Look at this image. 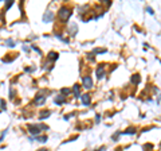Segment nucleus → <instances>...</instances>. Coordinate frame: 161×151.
<instances>
[{
  "mask_svg": "<svg viewBox=\"0 0 161 151\" xmlns=\"http://www.w3.org/2000/svg\"><path fill=\"white\" fill-rule=\"evenodd\" d=\"M27 130H28V132H30L31 135L39 136L40 132H42V130L47 131V130H50V127L46 125V124H43V123H39V124L35 123V124H27Z\"/></svg>",
  "mask_w": 161,
  "mask_h": 151,
  "instance_id": "obj_1",
  "label": "nucleus"
},
{
  "mask_svg": "<svg viewBox=\"0 0 161 151\" xmlns=\"http://www.w3.org/2000/svg\"><path fill=\"white\" fill-rule=\"evenodd\" d=\"M71 15H73V9L69 6H62L58 11V19L62 23H67L69 19L71 18Z\"/></svg>",
  "mask_w": 161,
  "mask_h": 151,
  "instance_id": "obj_2",
  "label": "nucleus"
},
{
  "mask_svg": "<svg viewBox=\"0 0 161 151\" xmlns=\"http://www.w3.org/2000/svg\"><path fill=\"white\" fill-rule=\"evenodd\" d=\"M51 93V91H49V89H40L39 92H38V94L35 96V98H34V104L35 105H43V104L46 103V98H47V96Z\"/></svg>",
  "mask_w": 161,
  "mask_h": 151,
  "instance_id": "obj_3",
  "label": "nucleus"
},
{
  "mask_svg": "<svg viewBox=\"0 0 161 151\" xmlns=\"http://www.w3.org/2000/svg\"><path fill=\"white\" fill-rule=\"evenodd\" d=\"M93 85H94V82H93L91 77H90V76H83L82 77V86L85 89H87V91H90V89L93 88Z\"/></svg>",
  "mask_w": 161,
  "mask_h": 151,
  "instance_id": "obj_4",
  "label": "nucleus"
},
{
  "mask_svg": "<svg viewBox=\"0 0 161 151\" xmlns=\"http://www.w3.org/2000/svg\"><path fill=\"white\" fill-rule=\"evenodd\" d=\"M95 74H97V78L98 80H102L103 77H105V74H106V66H105V64H99L97 66Z\"/></svg>",
  "mask_w": 161,
  "mask_h": 151,
  "instance_id": "obj_5",
  "label": "nucleus"
},
{
  "mask_svg": "<svg viewBox=\"0 0 161 151\" xmlns=\"http://www.w3.org/2000/svg\"><path fill=\"white\" fill-rule=\"evenodd\" d=\"M54 12H51V11H46L44 12V15H43V23H51V22H54Z\"/></svg>",
  "mask_w": 161,
  "mask_h": 151,
  "instance_id": "obj_6",
  "label": "nucleus"
},
{
  "mask_svg": "<svg viewBox=\"0 0 161 151\" xmlns=\"http://www.w3.org/2000/svg\"><path fill=\"white\" fill-rule=\"evenodd\" d=\"M80 103L83 104V105H90V104H91V96H90L89 93H85V94H82V96H80Z\"/></svg>",
  "mask_w": 161,
  "mask_h": 151,
  "instance_id": "obj_7",
  "label": "nucleus"
},
{
  "mask_svg": "<svg viewBox=\"0 0 161 151\" xmlns=\"http://www.w3.org/2000/svg\"><path fill=\"white\" fill-rule=\"evenodd\" d=\"M73 93H74V96H75V98H80V85L79 84H74V86H73Z\"/></svg>",
  "mask_w": 161,
  "mask_h": 151,
  "instance_id": "obj_8",
  "label": "nucleus"
},
{
  "mask_svg": "<svg viewBox=\"0 0 161 151\" xmlns=\"http://www.w3.org/2000/svg\"><path fill=\"white\" fill-rule=\"evenodd\" d=\"M66 101H67V100H66V97L62 96V94H58V96H55V98H54V103L56 104V105H63Z\"/></svg>",
  "mask_w": 161,
  "mask_h": 151,
  "instance_id": "obj_9",
  "label": "nucleus"
},
{
  "mask_svg": "<svg viewBox=\"0 0 161 151\" xmlns=\"http://www.w3.org/2000/svg\"><path fill=\"white\" fill-rule=\"evenodd\" d=\"M58 58H59V53H56V51H50L49 55H47V59L51 61V62H55Z\"/></svg>",
  "mask_w": 161,
  "mask_h": 151,
  "instance_id": "obj_10",
  "label": "nucleus"
},
{
  "mask_svg": "<svg viewBox=\"0 0 161 151\" xmlns=\"http://www.w3.org/2000/svg\"><path fill=\"white\" fill-rule=\"evenodd\" d=\"M77 31H78L77 24H75V23H71V24H70V27H69V35L74 36L75 34H77Z\"/></svg>",
  "mask_w": 161,
  "mask_h": 151,
  "instance_id": "obj_11",
  "label": "nucleus"
},
{
  "mask_svg": "<svg viewBox=\"0 0 161 151\" xmlns=\"http://www.w3.org/2000/svg\"><path fill=\"white\" fill-rule=\"evenodd\" d=\"M50 115H51V111H49V109L40 111V112H39V120H44L46 117H49Z\"/></svg>",
  "mask_w": 161,
  "mask_h": 151,
  "instance_id": "obj_12",
  "label": "nucleus"
},
{
  "mask_svg": "<svg viewBox=\"0 0 161 151\" xmlns=\"http://www.w3.org/2000/svg\"><path fill=\"white\" fill-rule=\"evenodd\" d=\"M134 134H136V128H134V127H129L126 131L121 132V135H134Z\"/></svg>",
  "mask_w": 161,
  "mask_h": 151,
  "instance_id": "obj_13",
  "label": "nucleus"
},
{
  "mask_svg": "<svg viewBox=\"0 0 161 151\" xmlns=\"http://www.w3.org/2000/svg\"><path fill=\"white\" fill-rule=\"evenodd\" d=\"M130 81L133 82L134 85H138V84H140V81H141L140 74H133V76H132V78H130Z\"/></svg>",
  "mask_w": 161,
  "mask_h": 151,
  "instance_id": "obj_14",
  "label": "nucleus"
},
{
  "mask_svg": "<svg viewBox=\"0 0 161 151\" xmlns=\"http://www.w3.org/2000/svg\"><path fill=\"white\" fill-rule=\"evenodd\" d=\"M15 58H18V54H13L12 57H4L2 61H3V62H6V64H8V62H12Z\"/></svg>",
  "mask_w": 161,
  "mask_h": 151,
  "instance_id": "obj_15",
  "label": "nucleus"
},
{
  "mask_svg": "<svg viewBox=\"0 0 161 151\" xmlns=\"http://www.w3.org/2000/svg\"><path fill=\"white\" fill-rule=\"evenodd\" d=\"M34 139H35V140H38V142H40V143H46L49 138H47L46 135H39V136H35Z\"/></svg>",
  "mask_w": 161,
  "mask_h": 151,
  "instance_id": "obj_16",
  "label": "nucleus"
},
{
  "mask_svg": "<svg viewBox=\"0 0 161 151\" xmlns=\"http://www.w3.org/2000/svg\"><path fill=\"white\" fill-rule=\"evenodd\" d=\"M71 92H73V91H71L70 88H62V89H60V94H62V96H65V97L69 96Z\"/></svg>",
  "mask_w": 161,
  "mask_h": 151,
  "instance_id": "obj_17",
  "label": "nucleus"
},
{
  "mask_svg": "<svg viewBox=\"0 0 161 151\" xmlns=\"http://www.w3.org/2000/svg\"><path fill=\"white\" fill-rule=\"evenodd\" d=\"M15 41L12 39V38H8V39H6V46H8V47H15Z\"/></svg>",
  "mask_w": 161,
  "mask_h": 151,
  "instance_id": "obj_18",
  "label": "nucleus"
},
{
  "mask_svg": "<svg viewBox=\"0 0 161 151\" xmlns=\"http://www.w3.org/2000/svg\"><path fill=\"white\" fill-rule=\"evenodd\" d=\"M91 53H94V54H103V53H106V49H102V47H97V49H94Z\"/></svg>",
  "mask_w": 161,
  "mask_h": 151,
  "instance_id": "obj_19",
  "label": "nucleus"
},
{
  "mask_svg": "<svg viewBox=\"0 0 161 151\" xmlns=\"http://www.w3.org/2000/svg\"><path fill=\"white\" fill-rule=\"evenodd\" d=\"M7 109V104H6V101L3 100V98H0V112L2 111H6Z\"/></svg>",
  "mask_w": 161,
  "mask_h": 151,
  "instance_id": "obj_20",
  "label": "nucleus"
},
{
  "mask_svg": "<svg viewBox=\"0 0 161 151\" xmlns=\"http://www.w3.org/2000/svg\"><path fill=\"white\" fill-rule=\"evenodd\" d=\"M12 6H13V2H12V0H9V2H7V4L4 6V12H6V11H8V9L11 8Z\"/></svg>",
  "mask_w": 161,
  "mask_h": 151,
  "instance_id": "obj_21",
  "label": "nucleus"
},
{
  "mask_svg": "<svg viewBox=\"0 0 161 151\" xmlns=\"http://www.w3.org/2000/svg\"><path fill=\"white\" fill-rule=\"evenodd\" d=\"M55 36H56V38H58V39H60V41H63V42H65V43H69V39H67V38H63L62 35H60V34H59V32H58V34H55Z\"/></svg>",
  "mask_w": 161,
  "mask_h": 151,
  "instance_id": "obj_22",
  "label": "nucleus"
},
{
  "mask_svg": "<svg viewBox=\"0 0 161 151\" xmlns=\"http://www.w3.org/2000/svg\"><path fill=\"white\" fill-rule=\"evenodd\" d=\"M31 47H32V50H35V51H36V53L39 54V55H42V51H40V49H39L38 46H35V45H31Z\"/></svg>",
  "mask_w": 161,
  "mask_h": 151,
  "instance_id": "obj_23",
  "label": "nucleus"
},
{
  "mask_svg": "<svg viewBox=\"0 0 161 151\" xmlns=\"http://www.w3.org/2000/svg\"><path fill=\"white\" fill-rule=\"evenodd\" d=\"M87 59L94 61V59H95V54H94V53H87Z\"/></svg>",
  "mask_w": 161,
  "mask_h": 151,
  "instance_id": "obj_24",
  "label": "nucleus"
},
{
  "mask_svg": "<svg viewBox=\"0 0 161 151\" xmlns=\"http://www.w3.org/2000/svg\"><path fill=\"white\" fill-rule=\"evenodd\" d=\"M13 97H15V89L9 88V98H13Z\"/></svg>",
  "mask_w": 161,
  "mask_h": 151,
  "instance_id": "obj_25",
  "label": "nucleus"
},
{
  "mask_svg": "<svg viewBox=\"0 0 161 151\" xmlns=\"http://www.w3.org/2000/svg\"><path fill=\"white\" fill-rule=\"evenodd\" d=\"M74 115H75V113H67V115H65V117H63V119H65V120H69L70 117H73Z\"/></svg>",
  "mask_w": 161,
  "mask_h": 151,
  "instance_id": "obj_26",
  "label": "nucleus"
},
{
  "mask_svg": "<svg viewBox=\"0 0 161 151\" xmlns=\"http://www.w3.org/2000/svg\"><path fill=\"white\" fill-rule=\"evenodd\" d=\"M7 131H8V130H4V131H3V134H2V136H0V143H2V142H3V139H4V136H6V135H7Z\"/></svg>",
  "mask_w": 161,
  "mask_h": 151,
  "instance_id": "obj_27",
  "label": "nucleus"
},
{
  "mask_svg": "<svg viewBox=\"0 0 161 151\" xmlns=\"http://www.w3.org/2000/svg\"><path fill=\"white\" fill-rule=\"evenodd\" d=\"M152 148H153V146H152V144H146V146H144V150H145V151L152 150Z\"/></svg>",
  "mask_w": 161,
  "mask_h": 151,
  "instance_id": "obj_28",
  "label": "nucleus"
},
{
  "mask_svg": "<svg viewBox=\"0 0 161 151\" xmlns=\"http://www.w3.org/2000/svg\"><path fill=\"white\" fill-rule=\"evenodd\" d=\"M34 70H35V68H24V72H27V73H31Z\"/></svg>",
  "mask_w": 161,
  "mask_h": 151,
  "instance_id": "obj_29",
  "label": "nucleus"
},
{
  "mask_svg": "<svg viewBox=\"0 0 161 151\" xmlns=\"http://www.w3.org/2000/svg\"><path fill=\"white\" fill-rule=\"evenodd\" d=\"M75 139H78V135H75V136H73V138H70V139H67L65 142V143H69V142H71V140H75Z\"/></svg>",
  "mask_w": 161,
  "mask_h": 151,
  "instance_id": "obj_30",
  "label": "nucleus"
},
{
  "mask_svg": "<svg viewBox=\"0 0 161 151\" xmlns=\"http://www.w3.org/2000/svg\"><path fill=\"white\" fill-rule=\"evenodd\" d=\"M105 150H106V147H99V148L94 150V151H105Z\"/></svg>",
  "mask_w": 161,
  "mask_h": 151,
  "instance_id": "obj_31",
  "label": "nucleus"
},
{
  "mask_svg": "<svg viewBox=\"0 0 161 151\" xmlns=\"http://www.w3.org/2000/svg\"><path fill=\"white\" fill-rule=\"evenodd\" d=\"M95 119H97V123H98L99 119H101V115H97V116H95Z\"/></svg>",
  "mask_w": 161,
  "mask_h": 151,
  "instance_id": "obj_32",
  "label": "nucleus"
},
{
  "mask_svg": "<svg viewBox=\"0 0 161 151\" xmlns=\"http://www.w3.org/2000/svg\"><path fill=\"white\" fill-rule=\"evenodd\" d=\"M38 151H50L49 148H40V150H38Z\"/></svg>",
  "mask_w": 161,
  "mask_h": 151,
  "instance_id": "obj_33",
  "label": "nucleus"
}]
</instances>
